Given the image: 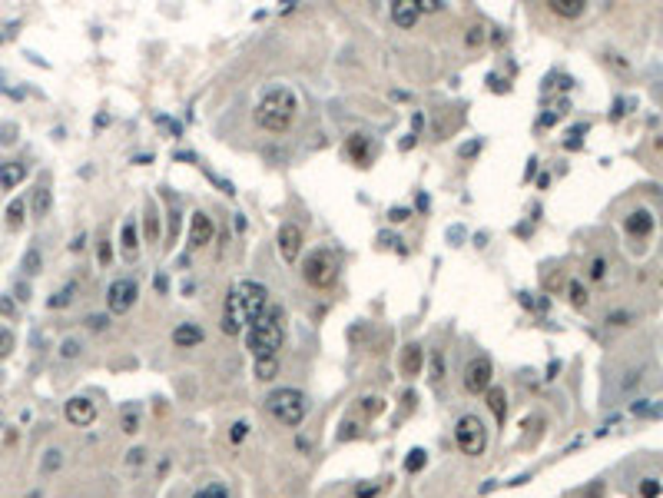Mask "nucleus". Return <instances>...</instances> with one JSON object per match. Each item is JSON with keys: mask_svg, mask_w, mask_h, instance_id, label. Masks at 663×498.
I'll use <instances>...</instances> for the list:
<instances>
[{"mask_svg": "<svg viewBox=\"0 0 663 498\" xmlns=\"http://www.w3.org/2000/svg\"><path fill=\"white\" fill-rule=\"evenodd\" d=\"M295 113H299V100L292 90L285 87H272L269 94L259 100L256 107V123L269 130V133H285L292 123H295Z\"/></svg>", "mask_w": 663, "mask_h": 498, "instance_id": "nucleus-1", "label": "nucleus"}, {"mask_svg": "<svg viewBox=\"0 0 663 498\" xmlns=\"http://www.w3.org/2000/svg\"><path fill=\"white\" fill-rule=\"evenodd\" d=\"M282 326H285V312L279 306H269L262 319L249 326V352H252V359H279Z\"/></svg>", "mask_w": 663, "mask_h": 498, "instance_id": "nucleus-2", "label": "nucleus"}, {"mask_svg": "<svg viewBox=\"0 0 663 498\" xmlns=\"http://www.w3.org/2000/svg\"><path fill=\"white\" fill-rule=\"evenodd\" d=\"M265 405H269V412L282 422V425H289V429L302 425L305 409H308V402H305V396L299 389H276V392L265 399Z\"/></svg>", "mask_w": 663, "mask_h": 498, "instance_id": "nucleus-3", "label": "nucleus"}, {"mask_svg": "<svg viewBox=\"0 0 663 498\" xmlns=\"http://www.w3.org/2000/svg\"><path fill=\"white\" fill-rule=\"evenodd\" d=\"M302 276L308 286L315 289H328L335 283V276H339V259H335V252L332 249H315V252H308V259H305L302 266Z\"/></svg>", "mask_w": 663, "mask_h": 498, "instance_id": "nucleus-4", "label": "nucleus"}, {"mask_svg": "<svg viewBox=\"0 0 663 498\" xmlns=\"http://www.w3.org/2000/svg\"><path fill=\"white\" fill-rule=\"evenodd\" d=\"M455 442L458 448L464 452V455H484V448H488V429H484V422L477 419V415H461L455 425Z\"/></svg>", "mask_w": 663, "mask_h": 498, "instance_id": "nucleus-5", "label": "nucleus"}, {"mask_svg": "<svg viewBox=\"0 0 663 498\" xmlns=\"http://www.w3.org/2000/svg\"><path fill=\"white\" fill-rule=\"evenodd\" d=\"M236 296H239V306H243V319H246V326L259 323V319L265 316V309H269V289H265L262 283L246 279V283H239V286H236Z\"/></svg>", "mask_w": 663, "mask_h": 498, "instance_id": "nucleus-6", "label": "nucleus"}, {"mask_svg": "<svg viewBox=\"0 0 663 498\" xmlns=\"http://www.w3.org/2000/svg\"><path fill=\"white\" fill-rule=\"evenodd\" d=\"M494 382V365L488 356H477L471 362L464 365V389L471 392V396H484Z\"/></svg>", "mask_w": 663, "mask_h": 498, "instance_id": "nucleus-7", "label": "nucleus"}, {"mask_svg": "<svg viewBox=\"0 0 663 498\" xmlns=\"http://www.w3.org/2000/svg\"><path fill=\"white\" fill-rule=\"evenodd\" d=\"M136 296H139V286H136V279H116L110 292H106V306L113 316H123V312H130L133 303H136Z\"/></svg>", "mask_w": 663, "mask_h": 498, "instance_id": "nucleus-8", "label": "nucleus"}, {"mask_svg": "<svg viewBox=\"0 0 663 498\" xmlns=\"http://www.w3.org/2000/svg\"><path fill=\"white\" fill-rule=\"evenodd\" d=\"M302 243H305V236L295 223H282V226H279V252H282L285 263H295V259H299Z\"/></svg>", "mask_w": 663, "mask_h": 498, "instance_id": "nucleus-9", "label": "nucleus"}, {"mask_svg": "<svg viewBox=\"0 0 663 498\" xmlns=\"http://www.w3.org/2000/svg\"><path fill=\"white\" fill-rule=\"evenodd\" d=\"M212 232H216V226H212V216L203 210H196L192 213V226H190V249H203L212 243Z\"/></svg>", "mask_w": 663, "mask_h": 498, "instance_id": "nucleus-10", "label": "nucleus"}, {"mask_svg": "<svg viewBox=\"0 0 663 498\" xmlns=\"http://www.w3.org/2000/svg\"><path fill=\"white\" fill-rule=\"evenodd\" d=\"M67 419L74 422L76 429H87V425H93V422H96V402L83 399V396L70 399V402H67Z\"/></svg>", "mask_w": 663, "mask_h": 498, "instance_id": "nucleus-11", "label": "nucleus"}, {"mask_svg": "<svg viewBox=\"0 0 663 498\" xmlns=\"http://www.w3.org/2000/svg\"><path fill=\"white\" fill-rule=\"evenodd\" d=\"M421 365H425V349L418 343H408L401 349V359H398V369H401V376L405 379H415L418 372H421Z\"/></svg>", "mask_w": 663, "mask_h": 498, "instance_id": "nucleus-12", "label": "nucleus"}, {"mask_svg": "<svg viewBox=\"0 0 663 498\" xmlns=\"http://www.w3.org/2000/svg\"><path fill=\"white\" fill-rule=\"evenodd\" d=\"M246 326V319H243V306H239V296L236 292H229L226 299V312H223V332L226 336H239Z\"/></svg>", "mask_w": 663, "mask_h": 498, "instance_id": "nucleus-13", "label": "nucleus"}, {"mask_svg": "<svg viewBox=\"0 0 663 498\" xmlns=\"http://www.w3.org/2000/svg\"><path fill=\"white\" fill-rule=\"evenodd\" d=\"M418 17H421V10H418L415 0H395V3H392V20H395L401 30H412L418 23Z\"/></svg>", "mask_w": 663, "mask_h": 498, "instance_id": "nucleus-14", "label": "nucleus"}, {"mask_svg": "<svg viewBox=\"0 0 663 498\" xmlns=\"http://www.w3.org/2000/svg\"><path fill=\"white\" fill-rule=\"evenodd\" d=\"M345 153H348L352 163L365 166V163L372 160V140H368L365 133H352V136H348V143H345Z\"/></svg>", "mask_w": 663, "mask_h": 498, "instance_id": "nucleus-15", "label": "nucleus"}, {"mask_svg": "<svg viewBox=\"0 0 663 498\" xmlns=\"http://www.w3.org/2000/svg\"><path fill=\"white\" fill-rule=\"evenodd\" d=\"M23 180H27V166H23L20 160L0 163V186H3V190H17Z\"/></svg>", "mask_w": 663, "mask_h": 498, "instance_id": "nucleus-16", "label": "nucleus"}, {"mask_svg": "<svg viewBox=\"0 0 663 498\" xmlns=\"http://www.w3.org/2000/svg\"><path fill=\"white\" fill-rule=\"evenodd\" d=\"M120 249L130 263L139 256V239H136V223L133 219H123V226H120Z\"/></svg>", "mask_w": 663, "mask_h": 498, "instance_id": "nucleus-17", "label": "nucleus"}, {"mask_svg": "<svg viewBox=\"0 0 663 498\" xmlns=\"http://www.w3.org/2000/svg\"><path fill=\"white\" fill-rule=\"evenodd\" d=\"M172 343H176V349H192V345L203 343V329L196 326V323H183V326H176V332H172Z\"/></svg>", "mask_w": 663, "mask_h": 498, "instance_id": "nucleus-18", "label": "nucleus"}, {"mask_svg": "<svg viewBox=\"0 0 663 498\" xmlns=\"http://www.w3.org/2000/svg\"><path fill=\"white\" fill-rule=\"evenodd\" d=\"M548 10L564 20H577L587 10V3H584V0H548Z\"/></svg>", "mask_w": 663, "mask_h": 498, "instance_id": "nucleus-19", "label": "nucleus"}, {"mask_svg": "<svg viewBox=\"0 0 663 498\" xmlns=\"http://www.w3.org/2000/svg\"><path fill=\"white\" fill-rule=\"evenodd\" d=\"M143 232H146L150 243L159 239V213H156V199H146V206H143Z\"/></svg>", "mask_w": 663, "mask_h": 498, "instance_id": "nucleus-20", "label": "nucleus"}, {"mask_svg": "<svg viewBox=\"0 0 663 498\" xmlns=\"http://www.w3.org/2000/svg\"><path fill=\"white\" fill-rule=\"evenodd\" d=\"M650 230H653V216L647 210H637L627 216V232H630V236H647Z\"/></svg>", "mask_w": 663, "mask_h": 498, "instance_id": "nucleus-21", "label": "nucleus"}, {"mask_svg": "<svg viewBox=\"0 0 663 498\" xmlns=\"http://www.w3.org/2000/svg\"><path fill=\"white\" fill-rule=\"evenodd\" d=\"M484 396H488V409L494 412V419H497V425H501V422H504V415H508V396H504V389L491 385Z\"/></svg>", "mask_w": 663, "mask_h": 498, "instance_id": "nucleus-22", "label": "nucleus"}, {"mask_svg": "<svg viewBox=\"0 0 663 498\" xmlns=\"http://www.w3.org/2000/svg\"><path fill=\"white\" fill-rule=\"evenodd\" d=\"M30 206H34V216H47L50 206H54L50 190H47V186H37V190H34V199H30Z\"/></svg>", "mask_w": 663, "mask_h": 498, "instance_id": "nucleus-23", "label": "nucleus"}, {"mask_svg": "<svg viewBox=\"0 0 663 498\" xmlns=\"http://www.w3.org/2000/svg\"><path fill=\"white\" fill-rule=\"evenodd\" d=\"M23 199H10V206H7V230H20L23 226Z\"/></svg>", "mask_w": 663, "mask_h": 498, "instance_id": "nucleus-24", "label": "nucleus"}, {"mask_svg": "<svg viewBox=\"0 0 663 498\" xmlns=\"http://www.w3.org/2000/svg\"><path fill=\"white\" fill-rule=\"evenodd\" d=\"M276 372H279V359H256V379H276Z\"/></svg>", "mask_w": 663, "mask_h": 498, "instance_id": "nucleus-25", "label": "nucleus"}, {"mask_svg": "<svg viewBox=\"0 0 663 498\" xmlns=\"http://www.w3.org/2000/svg\"><path fill=\"white\" fill-rule=\"evenodd\" d=\"M40 266H43V259H40V249H27V256H23V272H27V276H37Z\"/></svg>", "mask_w": 663, "mask_h": 498, "instance_id": "nucleus-26", "label": "nucleus"}, {"mask_svg": "<svg viewBox=\"0 0 663 498\" xmlns=\"http://www.w3.org/2000/svg\"><path fill=\"white\" fill-rule=\"evenodd\" d=\"M120 425H123L126 435H136V432H139V412H136V409H126L123 419H120Z\"/></svg>", "mask_w": 663, "mask_h": 498, "instance_id": "nucleus-27", "label": "nucleus"}, {"mask_svg": "<svg viewBox=\"0 0 663 498\" xmlns=\"http://www.w3.org/2000/svg\"><path fill=\"white\" fill-rule=\"evenodd\" d=\"M568 296H570V306H577V309L587 306V292L577 286V283H570V286H568Z\"/></svg>", "mask_w": 663, "mask_h": 498, "instance_id": "nucleus-28", "label": "nucleus"}, {"mask_svg": "<svg viewBox=\"0 0 663 498\" xmlns=\"http://www.w3.org/2000/svg\"><path fill=\"white\" fill-rule=\"evenodd\" d=\"M484 40H488V34H484V27H471V30L464 34V43H468V47H481Z\"/></svg>", "mask_w": 663, "mask_h": 498, "instance_id": "nucleus-29", "label": "nucleus"}, {"mask_svg": "<svg viewBox=\"0 0 663 498\" xmlns=\"http://www.w3.org/2000/svg\"><path fill=\"white\" fill-rule=\"evenodd\" d=\"M10 352H14V332L0 329V359H7Z\"/></svg>", "mask_w": 663, "mask_h": 498, "instance_id": "nucleus-30", "label": "nucleus"}, {"mask_svg": "<svg viewBox=\"0 0 663 498\" xmlns=\"http://www.w3.org/2000/svg\"><path fill=\"white\" fill-rule=\"evenodd\" d=\"M70 299H74V286L60 289L57 296H54V299H50V309H63V306H67V303H70Z\"/></svg>", "mask_w": 663, "mask_h": 498, "instance_id": "nucleus-31", "label": "nucleus"}, {"mask_svg": "<svg viewBox=\"0 0 663 498\" xmlns=\"http://www.w3.org/2000/svg\"><path fill=\"white\" fill-rule=\"evenodd\" d=\"M192 498H229V492L223 488V485H209V488H203V492H196Z\"/></svg>", "mask_w": 663, "mask_h": 498, "instance_id": "nucleus-32", "label": "nucleus"}, {"mask_svg": "<svg viewBox=\"0 0 663 498\" xmlns=\"http://www.w3.org/2000/svg\"><path fill=\"white\" fill-rule=\"evenodd\" d=\"M80 349H83V345L76 343V339H67V343L60 345V356H63V359H76V356H80Z\"/></svg>", "mask_w": 663, "mask_h": 498, "instance_id": "nucleus-33", "label": "nucleus"}, {"mask_svg": "<svg viewBox=\"0 0 663 498\" xmlns=\"http://www.w3.org/2000/svg\"><path fill=\"white\" fill-rule=\"evenodd\" d=\"M405 468H408V472H418V468H425V452H421V448H415V452L408 455V462H405Z\"/></svg>", "mask_w": 663, "mask_h": 498, "instance_id": "nucleus-34", "label": "nucleus"}, {"mask_svg": "<svg viewBox=\"0 0 663 498\" xmlns=\"http://www.w3.org/2000/svg\"><path fill=\"white\" fill-rule=\"evenodd\" d=\"M60 462H63V459H60V452H57V448H50V452H47V459H43V472L60 468Z\"/></svg>", "mask_w": 663, "mask_h": 498, "instance_id": "nucleus-35", "label": "nucleus"}, {"mask_svg": "<svg viewBox=\"0 0 663 498\" xmlns=\"http://www.w3.org/2000/svg\"><path fill=\"white\" fill-rule=\"evenodd\" d=\"M415 3L421 14H438V10H441V0H415Z\"/></svg>", "mask_w": 663, "mask_h": 498, "instance_id": "nucleus-36", "label": "nucleus"}, {"mask_svg": "<svg viewBox=\"0 0 663 498\" xmlns=\"http://www.w3.org/2000/svg\"><path fill=\"white\" fill-rule=\"evenodd\" d=\"M381 492V485H359L355 488V498H375Z\"/></svg>", "mask_w": 663, "mask_h": 498, "instance_id": "nucleus-37", "label": "nucleus"}, {"mask_svg": "<svg viewBox=\"0 0 663 498\" xmlns=\"http://www.w3.org/2000/svg\"><path fill=\"white\" fill-rule=\"evenodd\" d=\"M657 492H660V485H657L653 479H647L644 485H640V495L644 498H657Z\"/></svg>", "mask_w": 663, "mask_h": 498, "instance_id": "nucleus-38", "label": "nucleus"}, {"mask_svg": "<svg viewBox=\"0 0 663 498\" xmlns=\"http://www.w3.org/2000/svg\"><path fill=\"white\" fill-rule=\"evenodd\" d=\"M176 232H179V210L172 206V210H170V239H172V243H176Z\"/></svg>", "mask_w": 663, "mask_h": 498, "instance_id": "nucleus-39", "label": "nucleus"}, {"mask_svg": "<svg viewBox=\"0 0 663 498\" xmlns=\"http://www.w3.org/2000/svg\"><path fill=\"white\" fill-rule=\"evenodd\" d=\"M87 329H93V332L106 329V316H87Z\"/></svg>", "mask_w": 663, "mask_h": 498, "instance_id": "nucleus-40", "label": "nucleus"}, {"mask_svg": "<svg viewBox=\"0 0 663 498\" xmlns=\"http://www.w3.org/2000/svg\"><path fill=\"white\" fill-rule=\"evenodd\" d=\"M381 409H385L381 399H365V412H368V415H381Z\"/></svg>", "mask_w": 663, "mask_h": 498, "instance_id": "nucleus-41", "label": "nucleus"}, {"mask_svg": "<svg viewBox=\"0 0 663 498\" xmlns=\"http://www.w3.org/2000/svg\"><path fill=\"white\" fill-rule=\"evenodd\" d=\"M604 272H607L604 259H594V263H590V276H594V279H604Z\"/></svg>", "mask_w": 663, "mask_h": 498, "instance_id": "nucleus-42", "label": "nucleus"}, {"mask_svg": "<svg viewBox=\"0 0 663 498\" xmlns=\"http://www.w3.org/2000/svg\"><path fill=\"white\" fill-rule=\"evenodd\" d=\"M246 432H249L246 422H236V425H232V442H243L246 439Z\"/></svg>", "mask_w": 663, "mask_h": 498, "instance_id": "nucleus-43", "label": "nucleus"}, {"mask_svg": "<svg viewBox=\"0 0 663 498\" xmlns=\"http://www.w3.org/2000/svg\"><path fill=\"white\" fill-rule=\"evenodd\" d=\"M388 219H392V223H405V219H408V210H392Z\"/></svg>", "mask_w": 663, "mask_h": 498, "instance_id": "nucleus-44", "label": "nucleus"}, {"mask_svg": "<svg viewBox=\"0 0 663 498\" xmlns=\"http://www.w3.org/2000/svg\"><path fill=\"white\" fill-rule=\"evenodd\" d=\"M143 455H146L143 448H133V452H130V465H139V462H143Z\"/></svg>", "mask_w": 663, "mask_h": 498, "instance_id": "nucleus-45", "label": "nucleus"}, {"mask_svg": "<svg viewBox=\"0 0 663 498\" xmlns=\"http://www.w3.org/2000/svg\"><path fill=\"white\" fill-rule=\"evenodd\" d=\"M0 312H3V316H14V303H10V299H0Z\"/></svg>", "mask_w": 663, "mask_h": 498, "instance_id": "nucleus-46", "label": "nucleus"}, {"mask_svg": "<svg viewBox=\"0 0 663 498\" xmlns=\"http://www.w3.org/2000/svg\"><path fill=\"white\" fill-rule=\"evenodd\" d=\"M100 259H103V263H110V246H106V243H100Z\"/></svg>", "mask_w": 663, "mask_h": 498, "instance_id": "nucleus-47", "label": "nucleus"}]
</instances>
